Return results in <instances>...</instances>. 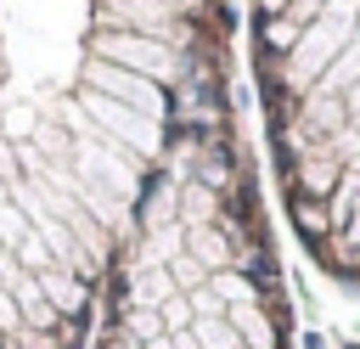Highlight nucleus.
I'll return each instance as SVG.
<instances>
[{"mask_svg":"<svg viewBox=\"0 0 360 349\" xmlns=\"http://www.w3.org/2000/svg\"><path fill=\"white\" fill-rule=\"evenodd\" d=\"M248 62L287 236L360 287V0H248Z\"/></svg>","mask_w":360,"mask_h":349,"instance_id":"obj_3","label":"nucleus"},{"mask_svg":"<svg viewBox=\"0 0 360 349\" xmlns=\"http://www.w3.org/2000/svg\"><path fill=\"white\" fill-rule=\"evenodd\" d=\"M90 349H292L264 186L231 73L191 113L112 270Z\"/></svg>","mask_w":360,"mask_h":349,"instance_id":"obj_2","label":"nucleus"},{"mask_svg":"<svg viewBox=\"0 0 360 349\" xmlns=\"http://www.w3.org/2000/svg\"><path fill=\"white\" fill-rule=\"evenodd\" d=\"M225 0H0V349H90L191 113Z\"/></svg>","mask_w":360,"mask_h":349,"instance_id":"obj_1","label":"nucleus"}]
</instances>
